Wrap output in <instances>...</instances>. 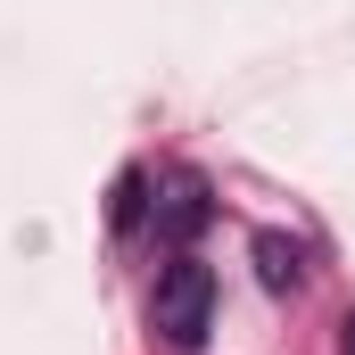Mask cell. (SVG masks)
<instances>
[{"instance_id":"1","label":"cell","mask_w":355,"mask_h":355,"mask_svg":"<svg viewBox=\"0 0 355 355\" xmlns=\"http://www.w3.org/2000/svg\"><path fill=\"white\" fill-rule=\"evenodd\" d=\"M149 331L166 339V347H207V331H215V272L198 265V257H174V265L157 272V289H149Z\"/></svg>"},{"instance_id":"2","label":"cell","mask_w":355,"mask_h":355,"mask_svg":"<svg viewBox=\"0 0 355 355\" xmlns=\"http://www.w3.org/2000/svg\"><path fill=\"white\" fill-rule=\"evenodd\" d=\"M198 223H207V182H198V174H174V198H166V232H174V240H190Z\"/></svg>"},{"instance_id":"3","label":"cell","mask_w":355,"mask_h":355,"mask_svg":"<svg viewBox=\"0 0 355 355\" xmlns=\"http://www.w3.org/2000/svg\"><path fill=\"white\" fill-rule=\"evenodd\" d=\"M257 265H265V281H272V289H297V281H306V265H297V248H289L281 232H265V240H257Z\"/></svg>"},{"instance_id":"4","label":"cell","mask_w":355,"mask_h":355,"mask_svg":"<svg viewBox=\"0 0 355 355\" xmlns=\"http://www.w3.org/2000/svg\"><path fill=\"white\" fill-rule=\"evenodd\" d=\"M132 223H141V174L116 182V232H132Z\"/></svg>"},{"instance_id":"5","label":"cell","mask_w":355,"mask_h":355,"mask_svg":"<svg viewBox=\"0 0 355 355\" xmlns=\"http://www.w3.org/2000/svg\"><path fill=\"white\" fill-rule=\"evenodd\" d=\"M347 355H355V322H347Z\"/></svg>"}]
</instances>
